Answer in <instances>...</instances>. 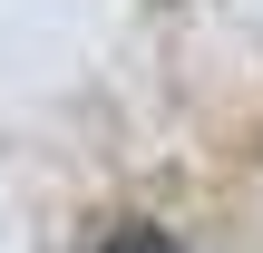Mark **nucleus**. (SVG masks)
<instances>
[{"instance_id":"obj_1","label":"nucleus","mask_w":263,"mask_h":253,"mask_svg":"<svg viewBox=\"0 0 263 253\" xmlns=\"http://www.w3.org/2000/svg\"><path fill=\"white\" fill-rule=\"evenodd\" d=\"M107 253H176V244H166V234H117Z\"/></svg>"}]
</instances>
